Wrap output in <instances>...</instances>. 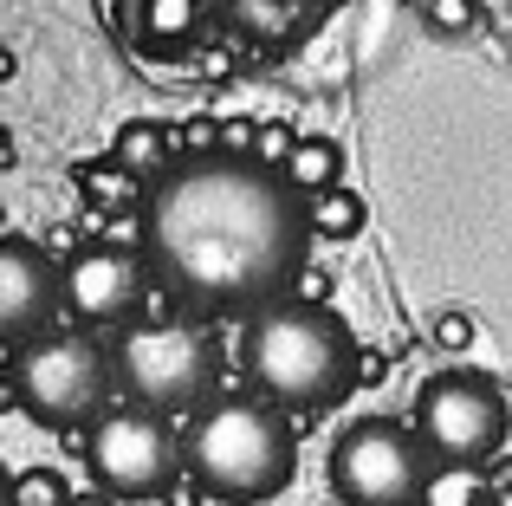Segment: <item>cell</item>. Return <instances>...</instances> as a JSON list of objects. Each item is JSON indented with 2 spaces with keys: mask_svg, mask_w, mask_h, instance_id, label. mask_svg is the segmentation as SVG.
<instances>
[{
  "mask_svg": "<svg viewBox=\"0 0 512 506\" xmlns=\"http://www.w3.org/2000/svg\"><path fill=\"white\" fill-rule=\"evenodd\" d=\"M0 506H13V474L0 468Z\"/></svg>",
  "mask_w": 512,
  "mask_h": 506,
  "instance_id": "obj_25",
  "label": "cell"
},
{
  "mask_svg": "<svg viewBox=\"0 0 512 506\" xmlns=\"http://www.w3.org/2000/svg\"><path fill=\"white\" fill-rule=\"evenodd\" d=\"M247 377L286 416L292 409H331L357 383V338L331 305L279 299L266 312H253L247 325Z\"/></svg>",
  "mask_w": 512,
  "mask_h": 506,
  "instance_id": "obj_3",
  "label": "cell"
},
{
  "mask_svg": "<svg viewBox=\"0 0 512 506\" xmlns=\"http://www.w3.org/2000/svg\"><path fill=\"white\" fill-rule=\"evenodd\" d=\"M428 448L409 422H389V416H363L350 422L331 448V487H338L344 506H422L428 487Z\"/></svg>",
  "mask_w": 512,
  "mask_h": 506,
  "instance_id": "obj_7",
  "label": "cell"
},
{
  "mask_svg": "<svg viewBox=\"0 0 512 506\" xmlns=\"http://www.w3.org/2000/svg\"><path fill=\"white\" fill-rule=\"evenodd\" d=\"M117 383L137 396L156 416H175V409H201L221 377V351L201 325L188 318H156V325H130L111 351Z\"/></svg>",
  "mask_w": 512,
  "mask_h": 506,
  "instance_id": "obj_5",
  "label": "cell"
},
{
  "mask_svg": "<svg viewBox=\"0 0 512 506\" xmlns=\"http://www.w3.org/2000/svg\"><path fill=\"white\" fill-rule=\"evenodd\" d=\"M85 195L98 208H130V215H143V182L130 176V169H117V163H98V169H85Z\"/></svg>",
  "mask_w": 512,
  "mask_h": 506,
  "instance_id": "obj_15",
  "label": "cell"
},
{
  "mask_svg": "<svg viewBox=\"0 0 512 506\" xmlns=\"http://www.w3.org/2000/svg\"><path fill=\"white\" fill-rule=\"evenodd\" d=\"M253 117H227L221 124V156H253Z\"/></svg>",
  "mask_w": 512,
  "mask_h": 506,
  "instance_id": "obj_20",
  "label": "cell"
},
{
  "mask_svg": "<svg viewBox=\"0 0 512 506\" xmlns=\"http://www.w3.org/2000/svg\"><path fill=\"white\" fill-rule=\"evenodd\" d=\"M292 143H299L292 124H260V130H253V163H260V169H286Z\"/></svg>",
  "mask_w": 512,
  "mask_h": 506,
  "instance_id": "obj_18",
  "label": "cell"
},
{
  "mask_svg": "<svg viewBox=\"0 0 512 506\" xmlns=\"http://www.w3.org/2000/svg\"><path fill=\"white\" fill-rule=\"evenodd\" d=\"M59 292L78 325H130L150 292V260L143 247H85L59 273Z\"/></svg>",
  "mask_w": 512,
  "mask_h": 506,
  "instance_id": "obj_9",
  "label": "cell"
},
{
  "mask_svg": "<svg viewBox=\"0 0 512 506\" xmlns=\"http://www.w3.org/2000/svg\"><path fill=\"white\" fill-rule=\"evenodd\" d=\"M59 305H65L59 266L33 241L0 234V344H33L39 331H52Z\"/></svg>",
  "mask_w": 512,
  "mask_h": 506,
  "instance_id": "obj_10",
  "label": "cell"
},
{
  "mask_svg": "<svg viewBox=\"0 0 512 506\" xmlns=\"http://www.w3.org/2000/svg\"><path fill=\"white\" fill-rule=\"evenodd\" d=\"M111 351L85 331H39L13 357V396L39 429H85L111 409Z\"/></svg>",
  "mask_w": 512,
  "mask_h": 506,
  "instance_id": "obj_4",
  "label": "cell"
},
{
  "mask_svg": "<svg viewBox=\"0 0 512 506\" xmlns=\"http://www.w3.org/2000/svg\"><path fill=\"white\" fill-rule=\"evenodd\" d=\"M65 506H117V500L104 494V487H91V494H72V500H65Z\"/></svg>",
  "mask_w": 512,
  "mask_h": 506,
  "instance_id": "obj_24",
  "label": "cell"
},
{
  "mask_svg": "<svg viewBox=\"0 0 512 506\" xmlns=\"http://www.w3.org/2000/svg\"><path fill=\"white\" fill-rule=\"evenodd\" d=\"M7 403H20V396H13V344H0V409Z\"/></svg>",
  "mask_w": 512,
  "mask_h": 506,
  "instance_id": "obj_23",
  "label": "cell"
},
{
  "mask_svg": "<svg viewBox=\"0 0 512 506\" xmlns=\"http://www.w3.org/2000/svg\"><path fill=\"white\" fill-rule=\"evenodd\" d=\"M435 20L448 26V33H461V26H474V7H467V0H435Z\"/></svg>",
  "mask_w": 512,
  "mask_h": 506,
  "instance_id": "obj_21",
  "label": "cell"
},
{
  "mask_svg": "<svg viewBox=\"0 0 512 506\" xmlns=\"http://www.w3.org/2000/svg\"><path fill=\"white\" fill-rule=\"evenodd\" d=\"M312 241L305 195L253 156H175L143 195V260L201 312H266L292 299Z\"/></svg>",
  "mask_w": 512,
  "mask_h": 506,
  "instance_id": "obj_1",
  "label": "cell"
},
{
  "mask_svg": "<svg viewBox=\"0 0 512 506\" xmlns=\"http://www.w3.org/2000/svg\"><path fill=\"white\" fill-rule=\"evenodd\" d=\"M182 468L221 506H260L286 494L292 468H299L292 416L266 396H214L182 429Z\"/></svg>",
  "mask_w": 512,
  "mask_h": 506,
  "instance_id": "obj_2",
  "label": "cell"
},
{
  "mask_svg": "<svg viewBox=\"0 0 512 506\" xmlns=\"http://www.w3.org/2000/svg\"><path fill=\"white\" fill-rule=\"evenodd\" d=\"M65 500H72V487H65L52 468H20L13 474V506H65Z\"/></svg>",
  "mask_w": 512,
  "mask_h": 506,
  "instance_id": "obj_17",
  "label": "cell"
},
{
  "mask_svg": "<svg viewBox=\"0 0 512 506\" xmlns=\"http://www.w3.org/2000/svg\"><path fill=\"white\" fill-rule=\"evenodd\" d=\"M409 429L435 455V468H487L512 435V403L480 370H441L422 383Z\"/></svg>",
  "mask_w": 512,
  "mask_h": 506,
  "instance_id": "obj_6",
  "label": "cell"
},
{
  "mask_svg": "<svg viewBox=\"0 0 512 506\" xmlns=\"http://www.w3.org/2000/svg\"><path fill=\"white\" fill-rule=\"evenodd\" d=\"M234 20L253 33H286V0H234Z\"/></svg>",
  "mask_w": 512,
  "mask_h": 506,
  "instance_id": "obj_19",
  "label": "cell"
},
{
  "mask_svg": "<svg viewBox=\"0 0 512 506\" xmlns=\"http://www.w3.org/2000/svg\"><path fill=\"white\" fill-rule=\"evenodd\" d=\"M137 20L156 46H182L201 26V0H137Z\"/></svg>",
  "mask_w": 512,
  "mask_h": 506,
  "instance_id": "obj_14",
  "label": "cell"
},
{
  "mask_svg": "<svg viewBox=\"0 0 512 506\" xmlns=\"http://www.w3.org/2000/svg\"><path fill=\"white\" fill-rule=\"evenodd\" d=\"M85 468L111 500H156L182 474V435L143 403L104 409L85 435Z\"/></svg>",
  "mask_w": 512,
  "mask_h": 506,
  "instance_id": "obj_8",
  "label": "cell"
},
{
  "mask_svg": "<svg viewBox=\"0 0 512 506\" xmlns=\"http://www.w3.org/2000/svg\"><path fill=\"white\" fill-rule=\"evenodd\" d=\"M305 215H312V234H325V241H350V234L363 228V215H370V208H363V195L357 189H325V195H312V202H305Z\"/></svg>",
  "mask_w": 512,
  "mask_h": 506,
  "instance_id": "obj_13",
  "label": "cell"
},
{
  "mask_svg": "<svg viewBox=\"0 0 512 506\" xmlns=\"http://www.w3.org/2000/svg\"><path fill=\"white\" fill-rule=\"evenodd\" d=\"M279 176H286V189H292V195H305V202H312V195L338 189V176H344V150H338L331 137H299Z\"/></svg>",
  "mask_w": 512,
  "mask_h": 506,
  "instance_id": "obj_12",
  "label": "cell"
},
{
  "mask_svg": "<svg viewBox=\"0 0 512 506\" xmlns=\"http://www.w3.org/2000/svg\"><path fill=\"white\" fill-rule=\"evenodd\" d=\"M435 338H441V344H448V351H461V344H467V338H474V325H467V318H461V312H448V318H441V325H435Z\"/></svg>",
  "mask_w": 512,
  "mask_h": 506,
  "instance_id": "obj_22",
  "label": "cell"
},
{
  "mask_svg": "<svg viewBox=\"0 0 512 506\" xmlns=\"http://www.w3.org/2000/svg\"><path fill=\"white\" fill-rule=\"evenodd\" d=\"M480 500H487L480 468H435L422 487V506H480Z\"/></svg>",
  "mask_w": 512,
  "mask_h": 506,
  "instance_id": "obj_16",
  "label": "cell"
},
{
  "mask_svg": "<svg viewBox=\"0 0 512 506\" xmlns=\"http://www.w3.org/2000/svg\"><path fill=\"white\" fill-rule=\"evenodd\" d=\"M175 156H182V143H175V130L156 124V117H137V124H124V130H117V143H111V163L130 169L137 182H156V176L175 163Z\"/></svg>",
  "mask_w": 512,
  "mask_h": 506,
  "instance_id": "obj_11",
  "label": "cell"
}]
</instances>
